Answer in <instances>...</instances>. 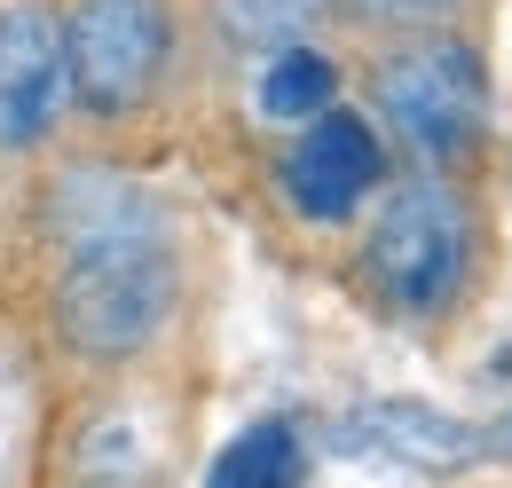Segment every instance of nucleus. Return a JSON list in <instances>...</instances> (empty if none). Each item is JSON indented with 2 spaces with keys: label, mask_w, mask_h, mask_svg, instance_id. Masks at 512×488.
<instances>
[{
  "label": "nucleus",
  "mask_w": 512,
  "mask_h": 488,
  "mask_svg": "<svg viewBox=\"0 0 512 488\" xmlns=\"http://www.w3.org/2000/svg\"><path fill=\"white\" fill-rule=\"evenodd\" d=\"M24 363L40 386L174 370L197 323L190 221L119 150L48 158L24 189Z\"/></svg>",
  "instance_id": "f257e3e1"
},
{
  "label": "nucleus",
  "mask_w": 512,
  "mask_h": 488,
  "mask_svg": "<svg viewBox=\"0 0 512 488\" xmlns=\"http://www.w3.org/2000/svg\"><path fill=\"white\" fill-rule=\"evenodd\" d=\"M489 213L465 174H394L347 229V292L394 331H449L481 300Z\"/></svg>",
  "instance_id": "f03ea898"
},
{
  "label": "nucleus",
  "mask_w": 512,
  "mask_h": 488,
  "mask_svg": "<svg viewBox=\"0 0 512 488\" xmlns=\"http://www.w3.org/2000/svg\"><path fill=\"white\" fill-rule=\"evenodd\" d=\"M363 111L402 174H465L497 134V71L473 24L386 32L363 56Z\"/></svg>",
  "instance_id": "7ed1b4c3"
},
{
  "label": "nucleus",
  "mask_w": 512,
  "mask_h": 488,
  "mask_svg": "<svg viewBox=\"0 0 512 488\" xmlns=\"http://www.w3.org/2000/svg\"><path fill=\"white\" fill-rule=\"evenodd\" d=\"M197 386L174 370L56 386L32 433V488H182Z\"/></svg>",
  "instance_id": "20e7f679"
},
{
  "label": "nucleus",
  "mask_w": 512,
  "mask_h": 488,
  "mask_svg": "<svg viewBox=\"0 0 512 488\" xmlns=\"http://www.w3.org/2000/svg\"><path fill=\"white\" fill-rule=\"evenodd\" d=\"M71 63V119L95 150L158 126L197 71L190 0H56Z\"/></svg>",
  "instance_id": "39448f33"
},
{
  "label": "nucleus",
  "mask_w": 512,
  "mask_h": 488,
  "mask_svg": "<svg viewBox=\"0 0 512 488\" xmlns=\"http://www.w3.org/2000/svg\"><path fill=\"white\" fill-rule=\"evenodd\" d=\"M260 174H268V197H276V213H284L292 229L347 237V229L379 205V189L394 182L402 166H394L386 134L371 126V111H363V103H339V111L308 119L300 134H276Z\"/></svg>",
  "instance_id": "423d86ee"
},
{
  "label": "nucleus",
  "mask_w": 512,
  "mask_h": 488,
  "mask_svg": "<svg viewBox=\"0 0 512 488\" xmlns=\"http://www.w3.org/2000/svg\"><path fill=\"white\" fill-rule=\"evenodd\" d=\"M79 134L56 0H0V166L40 174Z\"/></svg>",
  "instance_id": "0eeeda50"
},
{
  "label": "nucleus",
  "mask_w": 512,
  "mask_h": 488,
  "mask_svg": "<svg viewBox=\"0 0 512 488\" xmlns=\"http://www.w3.org/2000/svg\"><path fill=\"white\" fill-rule=\"evenodd\" d=\"M331 433L355 457H379V465H402V473H434V481H457V473H473L489 457L473 418H449V410L410 402V394H371V402L339 410Z\"/></svg>",
  "instance_id": "6e6552de"
},
{
  "label": "nucleus",
  "mask_w": 512,
  "mask_h": 488,
  "mask_svg": "<svg viewBox=\"0 0 512 488\" xmlns=\"http://www.w3.org/2000/svg\"><path fill=\"white\" fill-rule=\"evenodd\" d=\"M331 24H339V0H190L197 63L213 71H253L276 48L323 40Z\"/></svg>",
  "instance_id": "1a4fd4ad"
},
{
  "label": "nucleus",
  "mask_w": 512,
  "mask_h": 488,
  "mask_svg": "<svg viewBox=\"0 0 512 488\" xmlns=\"http://www.w3.org/2000/svg\"><path fill=\"white\" fill-rule=\"evenodd\" d=\"M237 87H245L253 126L276 142V134H300L308 119L347 103V63L331 56V40H300V48H276L253 71H237Z\"/></svg>",
  "instance_id": "9d476101"
},
{
  "label": "nucleus",
  "mask_w": 512,
  "mask_h": 488,
  "mask_svg": "<svg viewBox=\"0 0 512 488\" xmlns=\"http://www.w3.org/2000/svg\"><path fill=\"white\" fill-rule=\"evenodd\" d=\"M308 473H316L308 418L268 410V418L237 426L213 457H205V481H197V488H308Z\"/></svg>",
  "instance_id": "9b49d317"
},
{
  "label": "nucleus",
  "mask_w": 512,
  "mask_h": 488,
  "mask_svg": "<svg viewBox=\"0 0 512 488\" xmlns=\"http://www.w3.org/2000/svg\"><path fill=\"white\" fill-rule=\"evenodd\" d=\"M481 0H339V24H355L363 40L386 32H426V24H473Z\"/></svg>",
  "instance_id": "f8f14e48"
},
{
  "label": "nucleus",
  "mask_w": 512,
  "mask_h": 488,
  "mask_svg": "<svg viewBox=\"0 0 512 488\" xmlns=\"http://www.w3.org/2000/svg\"><path fill=\"white\" fill-rule=\"evenodd\" d=\"M481 441H489V457H505V465H512V410H505V418H489Z\"/></svg>",
  "instance_id": "ddd939ff"
}]
</instances>
